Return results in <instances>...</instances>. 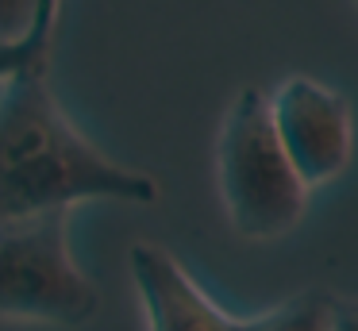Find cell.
<instances>
[{
    "label": "cell",
    "mask_w": 358,
    "mask_h": 331,
    "mask_svg": "<svg viewBox=\"0 0 358 331\" xmlns=\"http://www.w3.org/2000/svg\"><path fill=\"white\" fill-rule=\"evenodd\" d=\"M150 174L108 158L85 139L58 97L47 66L16 73L0 92V223L70 212L89 200L155 204Z\"/></svg>",
    "instance_id": "1"
},
{
    "label": "cell",
    "mask_w": 358,
    "mask_h": 331,
    "mask_svg": "<svg viewBox=\"0 0 358 331\" xmlns=\"http://www.w3.org/2000/svg\"><path fill=\"white\" fill-rule=\"evenodd\" d=\"M216 181L224 212L243 239L270 243L304 220L308 185L296 177L273 135L270 97L243 89L231 100L216 143Z\"/></svg>",
    "instance_id": "2"
},
{
    "label": "cell",
    "mask_w": 358,
    "mask_h": 331,
    "mask_svg": "<svg viewBox=\"0 0 358 331\" xmlns=\"http://www.w3.org/2000/svg\"><path fill=\"white\" fill-rule=\"evenodd\" d=\"M101 308V289L70 251V212L0 223V320L78 328Z\"/></svg>",
    "instance_id": "3"
},
{
    "label": "cell",
    "mask_w": 358,
    "mask_h": 331,
    "mask_svg": "<svg viewBox=\"0 0 358 331\" xmlns=\"http://www.w3.org/2000/svg\"><path fill=\"white\" fill-rule=\"evenodd\" d=\"M270 120L289 166L308 189L335 181L355 154V115L343 92L316 77H285L270 97Z\"/></svg>",
    "instance_id": "4"
},
{
    "label": "cell",
    "mask_w": 358,
    "mask_h": 331,
    "mask_svg": "<svg viewBox=\"0 0 358 331\" xmlns=\"http://www.w3.org/2000/svg\"><path fill=\"white\" fill-rule=\"evenodd\" d=\"M147 331H255L258 316H231L193 281L185 266L158 243H135L127 254Z\"/></svg>",
    "instance_id": "5"
},
{
    "label": "cell",
    "mask_w": 358,
    "mask_h": 331,
    "mask_svg": "<svg viewBox=\"0 0 358 331\" xmlns=\"http://www.w3.org/2000/svg\"><path fill=\"white\" fill-rule=\"evenodd\" d=\"M255 331H335V297L324 289L296 293L273 312L258 316Z\"/></svg>",
    "instance_id": "6"
},
{
    "label": "cell",
    "mask_w": 358,
    "mask_h": 331,
    "mask_svg": "<svg viewBox=\"0 0 358 331\" xmlns=\"http://www.w3.org/2000/svg\"><path fill=\"white\" fill-rule=\"evenodd\" d=\"M58 8H62V0H50L24 38L0 43V85H8L16 73H24L31 66H47L50 43H55V27H58Z\"/></svg>",
    "instance_id": "7"
},
{
    "label": "cell",
    "mask_w": 358,
    "mask_h": 331,
    "mask_svg": "<svg viewBox=\"0 0 358 331\" xmlns=\"http://www.w3.org/2000/svg\"><path fill=\"white\" fill-rule=\"evenodd\" d=\"M50 0H0V43H16L35 27Z\"/></svg>",
    "instance_id": "8"
},
{
    "label": "cell",
    "mask_w": 358,
    "mask_h": 331,
    "mask_svg": "<svg viewBox=\"0 0 358 331\" xmlns=\"http://www.w3.org/2000/svg\"><path fill=\"white\" fill-rule=\"evenodd\" d=\"M335 331H358V300L335 297Z\"/></svg>",
    "instance_id": "9"
}]
</instances>
